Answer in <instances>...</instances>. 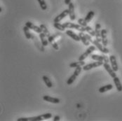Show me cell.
Wrapping results in <instances>:
<instances>
[{
    "instance_id": "obj_13",
    "label": "cell",
    "mask_w": 122,
    "mask_h": 121,
    "mask_svg": "<svg viewBox=\"0 0 122 121\" xmlns=\"http://www.w3.org/2000/svg\"><path fill=\"white\" fill-rule=\"evenodd\" d=\"M100 29H101V24L100 23H96L95 26V32H96V39L98 42H102Z\"/></svg>"
},
{
    "instance_id": "obj_2",
    "label": "cell",
    "mask_w": 122,
    "mask_h": 121,
    "mask_svg": "<svg viewBox=\"0 0 122 121\" xmlns=\"http://www.w3.org/2000/svg\"><path fill=\"white\" fill-rule=\"evenodd\" d=\"M63 25L67 29H75L79 32H84L86 31L85 27H83L79 24H74L70 22H66L63 23Z\"/></svg>"
},
{
    "instance_id": "obj_4",
    "label": "cell",
    "mask_w": 122,
    "mask_h": 121,
    "mask_svg": "<svg viewBox=\"0 0 122 121\" xmlns=\"http://www.w3.org/2000/svg\"><path fill=\"white\" fill-rule=\"evenodd\" d=\"M96 46H89L85 52L82 55H80V57L79 58V60H84L89 55H91L92 54V53L93 51L96 50Z\"/></svg>"
},
{
    "instance_id": "obj_1",
    "label": "cell",
    "mask_w": 122,
    "mask_h": 121,
    "mask_svg": "<svg viewBox=\"0 0 122 121\" xmlns=\"http://www.w3.org/2000/svg\"><path fill=\"white\" fill-rule=\"evenodd\" d=\"M52 118V114L50 113H47L45 114H42L38 116L30 117V118H18L17 121H41L43 120H47Z\"/></svg>"
},
{
    "instance_id": "obj_21",
    "label": "cell",
    "mask_w": 122,
    "mask_h": 121,
    "mask_svg": "<svg viewBox=\"0 0 122 121\" xmlns=\"http://www.w3.org/2000/svg\"><path fill=\"white\" fill-rule=\"evenodd\" d=\"M85 65V62L84 60H79L78 62H74L70 64V68H76L78 67H82Z\"/></svg>"
},
{
    "instance_id": "obj_6",
    "label": "cell",
    "mask_w": 122,
    "mask_h": 121,
    "mask_svg": "<svg viewBox=\"0 0 122 121\" xmlns=\"http://www.w3.org/2000/svg\"><path fill=\"white\" fill-rule=\"evenodd\" d=\"M59 36H60V34H55L51 35L49 37H48L49 42L52 45L53 48L55 49V50H58L59 49V46H58V45L56 43V41L55 39H56V38L58 37Z\"/></svg>"
},
{
    "instance_id": "obj_24",
    "label": "cell",
    "mask_w": 122,
    "mask_h": 121,
    "mask_svg": "<svg viewBox=\"0 0 122 121\" xmlns=\"http://www.w3.org/2000/svg\"><path fill=\"white\" fill-rule=\"evenodd\" d=\"M94 15H95V12L93 11H90L88 13V14L86 15V16L84 19H85V20L87 23H89L93 18Z\"/></svg>"
},
{
    "instance_id": "obj_8",
    "label": "cell",
    "mask_w": 122,
    "mask_h": 121,
    "mask_svg": "<svg viewBox=\"0 0 122 121\" xmlns=\"http://www.w3.org/2000/svg\"><path fill=\"white\" fill-rule=\"evenodd\" d=\"M91 58L92 60L95 61H100L103 62H109L110 58H108L106 55H91Z\"/></svg>"
},
{
    "instance_id": "obj_3",
    "label": "cell",
    "mask_w": 122,
    "mask_h": 121,
    "mask_svg": "<svg viewBox=\"0 0 122 121\" xmlns=\"http://www.w3.org/2000/svg\"><path fill=\"white\" fill-rule=\"evenodd\" d=\"M83 69V68H81V67H78L75 69L74 72L73 74L69 78V79L67 81V85H72L74 82L75 81V80L76 79L77 76L79 75V73H81V70Z\"/></svg>"
},
{
    "instance_id": "obj_20",
    "label": "cell",
    "mask_w": 122,
    "mask_h": 121,
    "mask_svg": "<svg viewBox=\"0 0 122 121\" xmlns=\"http://www.w3.org/2000/svg\"><path fill=\"white\" fill-rule=\"evenodd\" d=\"M113 81L115 84V86L117 87V90L119 91V92H122V85L121 83V81H120V79L116 76L114 78H113Z\"/></svg>"
},
{
    "instance_id": "obj_25",
    "label": "cell",
    "mask_w": 122,
    "mask_h": 121,
    "mask_svg": "<svg viewBox=\"0 0 122 121\" xmlns=\"http://www.w3.org/2000/svg\"><path fill=\"white\" fill-rule=\"evenodd\" d=\"M39 27H41V30H42V32H43L46 36H47V38L51 36L50 32H49V29H48V28H47V27H46L45 24H41L40 25H39Z\"/></svg>"
},
{
    "instance_id": "obj_7",
    "label": "cell",
    "mask_w": 122,
    "mask_h": 121,
    "mask_svg": "<svg viewBox=\"0 0 122 121\" xmlns=\"http://www.w3.org/2000/svg\"><path fill=\"white\" fill-rule=\"evenodd\" d=\"M93 44L94 46H96L97 47V48H98L100 52H102V53L107 54V53H110V50L107 48L106 46L102 45V44H100V42H98L96 39L94 40V41H93Z\"/></svg>"
},
{
    "instance_id": "obj_31",
    "label": "cell",
    "mask_w": 122,
    "mask_h": 121,
    "mask_svg": "<svg viewBox=\"0 0 122 121\" xmlns=\"http://www.w3.org/2000/svg\"><path fill=\"white\" fill-rule=\"evenodd\" d=\"M86 36L87 39L88 40V41H89L90 43H92V44H93V41L92 40V38H91V36L90 34H89V35H88V34H86Z\"/></svg>"
},
{
    "instance_id": "obj_30",
    "label": "cell",
    "mask_w": 122,
    "mask_h": 121,
    "mask_svg": "<svg viewBox=\"0 0 122 121\" xmlns=\"http://www.w3.org/2000/svg\"><path fill=\"white\" fill-rule=\"evenodd\" d=\"M78 23L79 24L83 26V27H86L87 26V22L85 20V19H83V18H80L78 20Z\"/></svg>"
},
{
    "instance_id": "obj_17",
    "label": "cell",
    "mask_w": 122,
    "mask_h": 121,
    "mask_svg": "<svg viewBox=\"0 0 122 121\" xmlns=\"http://www.w3.org/2000/svg\"><path fill=\"white\" fill-rule=\"evenodd\" d=\"M65 33H66V34H67V36L71 37L72 39H74V40L76 41H81V39H80V37L79 36V34H75L73 31H72V30H70V29H69V30H67V31L65 32Z\"/></svg>"
},
{
    "instance_id": "obj_10",
    "label": "cell",
    "mask_w": 122,
    "mask_h": 121,
    "mask_svg": "<svg viewBox=\"0 0 122 121\" xmlns=\"http://www.w3.org/2000/svg\"><path fill=\"white\" fill-rule=\"evenodd\" d=\"M25 26H27V27H29L30 29L34 30L35 32H36L38 34H40V33L42 32V30H41V29L40 27L30 22V21H28V22H27V23H25Z\"/></svg>"
},
{
    "instance_id": "obj_33",
    "label": "cell",
    "mask_w": 122,
    "mask_h": 121,
    "mask_svg": "<svg viewBox=\"0 0 122 121\" xmlns=\"http://www.w3.org/2000/svg\"><path fill=\"white\" fill-rule=\"evenodd\" d=\"M71 2V0H65V4L66 5H69V4Z\"/></svg>"
},
{
    "instance_id": "obj_5",
    "label": "cell",
    "mask_w": 122,
    "mask_h": 121,
    "mask_svg": "<svg viewBox=\"0 0 122 121\" xmlns=\"http://www.w3.org/2000/svg\"><path fill=\"white\" fill-rule=\"evenodd\" d=\"M104 62H100V61H96L94 62H92V63H90V64H88L86 65H84L83 67V70L84 71H88V70H91L93 68H96L100 66H102L103 65Z\"/></svg>"
},
{
    "instance_id": "obj_12",
    "label": "cell",
    "mask_w": 122,
    "mask_h": 121,
    "mask_svg": "<svg viewBox=\"0 0 122 121\" xmlns=\"http://www.w3.org/2000/svg\"><path fill=\"white\" fill-rule=\"evenodd\" d=\"M101 38H102V45L107 46L108 44V39H107V31L105 29H101Z\"/></svg>"
},
{
    "instance_id": "obj_27",
    "label": "cell",
    "mask_w": 122,
    "mask_h": 121,
    "mask_svg": "<svg viewBox=\"0 0 122 121\" xmlns=\"http://www.w3.org/2000/svg\"><path fill=\"white\" fill-rule=\"evenodd\" d=\"M53 27L56 28V29H58V30H60V31H62V32H64L65 30V27L63 25V24H61V23H53Z\"/></svg>"
},
{
    "instance_id": "obj_19",
    "label": "cell",
    "mask_w": 122,
    "mask_h": 121,
    "mask_svg": "<svg viewBox=\"0 0 122 121\" xmlns=\"http://www.w3.org/2000/svg\"><path fill=\"white\" fill-rule=\"evenodd\" d=\"M79 36L80 37L81 41V42L83 43L84 45H85L86 46H88L90 45V42H89L88 40L87 39V38H86V34L83 32H79Z\"/></svg>"
},
{
    "instance_id": "obj_11",
    "label": "cell",
    "mask_w": 122,
    "mask_h": 121,
    "mask_svg": "<svg viewBox=\"0 0 122 121\" xmlns=\"http://www.w3.org/2000/svg\"><path fill=\"white\" fill-rule=\"evenodd\" d=\"M67 15H69V10H68V9L64 10L61 13V14H59L58 15H57V16L54 18L53 22H54V23H59V22H61V20H62L63 18H65Z\"/></svg>"
},
{
    "instance_id": "obj_32",
    "label": "cell",
    "mask_w": 122,
    "mask_h": 121,
    "mask_svg": "<svg viewBox=\"0 0 122 121\" xmlns=\"http://www.w3.org/2000/svg\"><path fill=\"white\" fill-rule=\"evenodd\" d=\"M54 121H60V116H56L53 118Z\"/></svg>"
},
{
    "instance_id": "obj_23",
    "label": "cell",
    "mask_w": 122,
    "mask_h": 121,
    "mask_svg": "<svg viewBox=\"0 0 122 121\" xmlns=\"http://www.w3.org/2000/svg\"><path fill=\"white\" fill-rule=\"evenodd\" d=\"M42 79H43L44 82L45 83L46 85L47 86V87L51 88L53 87V83H52L51 81L50 80V78H49L47 76H42Z\"/></svg>"
},
{
    "instance_id": "obj_22",
    "label": "cell",
    "mask_w": 122,
    "mask_h": 121,
    "mask_svg": "<svg viewBox=\"0 0 122 121\" xmlns=\"http://www.w3.org/2000/svg\"><path fill=\"white\" fill-rule=\"evenodd\" d=\"M113 88V85L112 84H108V85H104V86H102L99 88L98 91L100 93H103V92H107L110 90H112Z\"/></svg>"
},
{
    "instance_id": "obj_9",
    "label": "cell",
    "mask_w": 122,
    "mask_h": 121,
    "mask_svg": "<svg viewBox=\"0 0 122 121\" xmlns=\"http://www.w3.org/2000/svg\"><path fill=\"white\" fill-rule=\"evenodd\" d=\"M103 67L105 69V70L108 72V73L110 75V76L112 78H114L117 76V74H116V72L114 71V69H112V67L110 66V64L107 63V62H104L103 64Z\"/></svg>"
},
{
    "instance_id": "obj_16",
    "label": "cell",
    "mask_w": 122,
    "mask_h": 121,
    "mask_svg": "<svg viewBox=\"0 0 122 121\" xmlns=\"http://www.w3.org/2000/svg\"><path fill=\"white\" fill-rule=\"evenodd\" d=\"M110 63H111V67H112L114 71V72H117L118 69H119V67H118V64H117V62L116 57L114 55H110Z\"/></svg>"
},
{
    "instance_id": "obj_14",
    "label": "cell",
    "mask_w": 122,
    "mask_h": 121,
    "mask_svg": "<svg viewBox=\"0 0 122 121\" xmlns=\"http://www.w3.org/2000/svg\"><path fill=\"white\" fill-rule=\"evenodd\" d=\"M68 10H69V16L72 21H74L76 18L75 13H74V6L73 3L70 2L68 5Z\"/></svg>"
},
{
    "instance_id": "obj_29",
    "label": "cell",
    "mask_w": 122,
    "mask_h": 121,
    "mask_svg": "<svg viewBox=\"0 0 122 121\" xmlns=\"http://www.w3.org/2000/svg\"><path fill=\"white\" fill-rule=\"evenodd\" d=\"M37 1L39 2V6H40L41 9L43 11H45V10L47 9V4H46V3L45 2L44 0H37Z\"/></svg>"
},
{
    "instance_id": "obj_15",
    "label": "cell",
    "mask_w": 122,
    "mask_h": 121,
    "mask_svg": "<svg viewBox=\"0 0 122 121\" xmlns=\"http://www.w3.org/2000/svg\"><path fill=\"white\" fill-rule=\"evenodd\" d=\"M43 99L46 102H48L53 104H59L61 102V99L57 97H52L49 95H44L43 97Z\"/></svg>"
},
{
    "instance_id": "obj_28",
    "label": "cell",
    "mask_w": 122,
    "mask_h": 121,
    "mask_svg": "<svg viewBox=\"0 0 122 121\" xmlns=\"http://www.w3.org/2000/svg\"><path fill=\"white\" fill-rule=\"evenodd\" d=\"M85 29L86 31L88 32V34H90L91 36H96V32H95V30H93L91 27L87 25L86 27H85Z\"/></svg>"
},
{
    "instance_id": "obj_18",
    "label": "cell",
    "mask_w": 122,
    "mask_h": 121,
    "mask_svg": "<svg viewBox=\"0 0 122 121\" xmlns=\"http://www.w3.org/2000/svg\"><path fill=\"white\" fill-rule=\"evenodd\" d=\"M39 38H40V40H41L42 46H47L49 43V41H48V39H46L47 36H46L43 32L39 34Z\"/></svg>"
},
{
    "instance_id": "obj_26",
    "label": "cell",
    "mask_w": 122,
    "mask_h": 121,
    "mask_svg": "<svg viewBox=\"0 0 122 121\" xmlns=\"http://www.w3.org/2000/svg\"><path fill=\"white\" fill-rule=\"evenodd\" d=\"M23 32H24L25 36L26 37L27 39H30L32 38V34H30V28L27 27V26H25L23 27Z\"/></svg>"
}]
</instances>
